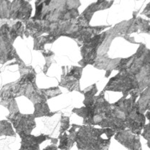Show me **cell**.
Wrapping results in <instances>:
<instances>
[{"label": "cell", "instance_id": "cell-1", "mask_svg": "<svg viewBox=\"0 0 150 150\" xmlns=\"http://www.w3.org/2000/svg\"><path fill=\"white\" fill-rule=\"evenodd\" d=\"M77 128L79 130L76 131L73 124L69 133L77 143L79 150H108L111 137L115 134L114 131L109 128L96 129L78 125Z\"/></svg>", "mask_w": 150, "mask_h": 150}, {"label": "cell", "instance_id": "cell-2", "mask_svg": "<svg viewBox=\"0 0 150 150\" xmlns=\"http://www.w3.org/2000/svg\"><path fill=\"white\" fill-rule=\"evenodd\" d=\"M8 119L12 122L14 128L20 137L30 134L32 130L35 127L34 116L33 115L21 114L18 109L12 111Z\"/></svg>", "mask_w": 150, "mask_h": 150}, {"label": "cell", "instance_id": "cell-3", "mask_svg": "<svg viewBox=\"0 0 150 150\" xmlns=\"http://www.w3.org/2000/svg\"><path fill=\"white\" fill-rule=\"evenodd\" d=\"M115 139L129 150H142L138 135H134L130 131L118 132Z\"/></svg>", "mask_w": 150, "mask_h": 150}, {"label": "cell", "instance_id": "cell-4", "mask_svg": "<svg viewBox=\"0 0 150 150\" xmlns=\"http://www.w3.org/2000/svg\"><path fill=\"white\" fill-rule=\"evenodd\" d=\"M22 138V146L20 150H40V144L43 141L51 139L55 144L57 142V139H52L46 135H40L39 137H34L32 135H24Z\"/></svg>", "mask_w": 150, "mask_h": 150}, {"label": "cell", "instance_id": "cell-5", "mask_svg": "<svg viewBox=\"0 0 150 150\" xmlns=\"http://www.w3.org/2000/svg\"><path fill=\"white\" fill-rule=\"evenodd\" d=\"M7 135V136H15L13 129L10 123L7 121L0 122V136Z\"/></svg>", "mask_w": 150, "mask_h": 150}, {"label": "cell", "instance_id": "cell-6", "mask_svg": "<svg viewBox=\"0 0 150 150\" xmlns=\"http://www.w3.org/2000/svg\"><path fill=\"white\" fill-rule=\"evenodd\" d=\"M62 126L60 128V135L63 134V132H65V130L68 129L69 127V118L65 117V116H62Z\"/></svg>", "mask_w": 150, "mask_h": 150}, {"label": "cell", "instance_id": "cell-7", "mask_svg": "<svg viewBox=\"0 0 150 150\" xmlns=\"http://www.w3.org/2000/svg\"><path fill=\"white\" fill-rule=\"evenodd\" d=\"M142 136H144L146 139L148 140V146H149V124L145 127L144 132L142 134Z\"/></svg>", "mask_w": 150, "mask_h": 150}, {"label": "cell", "instance_id": "cell-8", "mask_svg": "<svg viewBox=\"0 0 150 150\" xmlns=\"http://www.w3.org/2000/svg\"><path fill=\"white\" fill-rule=\"evenodd\" d=\"M43 150H57V147L55 144H52L50 146H48L47 147H46L45 149H44Z\"/></svg>", "mask_w": 150, "mask_h": 150}]
</instances>
